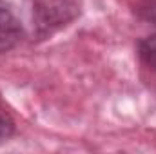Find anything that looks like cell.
<instances>
[{
  "label": "cell",
  "mask_w": 156,
  "mask_h": 154,
  "mask_svg": "<svg viewBox=\"0 0 156 154\" xmlns=\"http://www.w3.org/2000/svg\"><path fill=\"white\" fill-rule=\"evenodd\" d=\"M78 13L76 0H33V22L40 33L66 26Z\"/></svg>",
  "instance_id": "6da1fadb"
},
{
  "label": "cell",
  "mask_w": 156,
  "mask_h": 154,
  "mask_svg": "<svg viewBox=\"0 0 156 154\" xmlns=\"http://www.w3.org/2000/svg\"><path fill=\"white\" fill-rule=\"evenodd\" d=\"M22 35L24 31L18 18L9 9L0 5V53L11 51L22 40Z\"/></svg>",
  "instance_id": "7a4b0ae2"
},
{
  "label": "cell",
  "mask_w": 156,
  "mask_h": 154,
  "mask_svg": "<svg viewBox=\"0 0 156 154\" xmlns=\"http://www.w3.org/2000/svg\"><path fill=\"white\" fill-rule=\"evenodd\" d=\"M138 54L142 58V62L151 67L153 71H156V33L145 37L144 40H140L138 44Z\"/></svg>",
  "instance_id": "3957f363"
},
{
  "label": "cell",
  "mask_w": 156,
  "mask_h": 154,
  "mask_svg": "<svg viewBox=\"0 0 156 154\" xmlns=\"http://www.w3.org/2000/svg\"><path fill=\"white\" fill-rule=\"evenodd\" d=\"M13 132H15V123H13L11 116L4 109H0V142L7 140Z\"/></svg>",
  "instance_id": "277c9868"
}]
</instances>
